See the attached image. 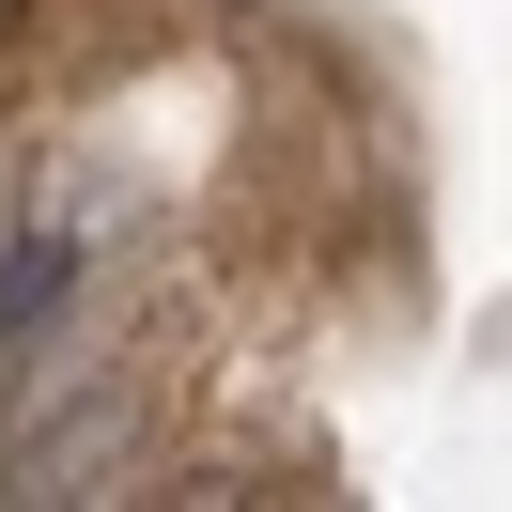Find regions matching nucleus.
I'll use <instances>...</instances> for the list:
<instances>
[{
	"mask_svg": "<svg viewBox=\"0 0 512 512\" xmlns=\"http://www.w3.org/2000/svg\"><path fill=\"white\" fill-rule=\"evenodd\" d=\"M94 466H125V404H78L63 435H32L0 497H94Z\"/></svg>",
	"mask_w": 512,
	"mask_h": 512,
	"instance_id": "nucleus-1",
	"label": "nucleus"
}]
</instances>
